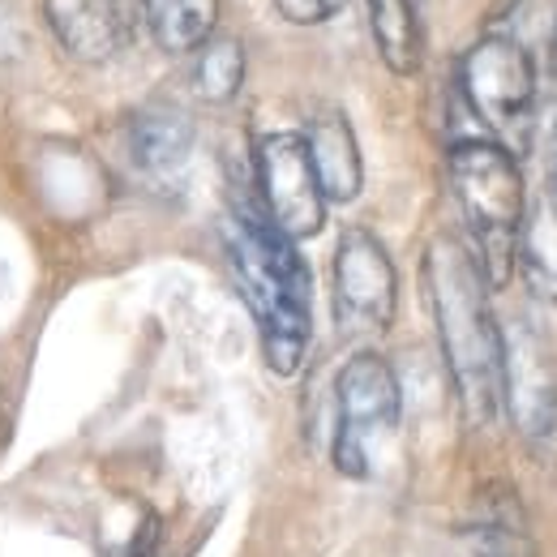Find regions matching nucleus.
<instances>
[{
    "instance_id": "1",
    "label": "nucleus",
    "mask_w": 557,
    "mask_h": 557,
    "mask_svg": "<svg viewBox=\"0 0 557 557\" xmlns=\"http://www.w3.org/2000/svg\"><path fill=\"white\" fill-rule=\"evenodd\" d=\"M424 296L463 417L488 424L506 404V339L488 305V283L463 240L437 236L424 249Z\"/></svg>"
},
{
    "instance_id": "2",
    "label": "nucleus",
    "mask_w": 557,
    "mask_h": 557,
    "mask_svg": "<svg viewBox=\"0 0 557 557\" xmlns=\"http://www.w3.org/2000/svg\"><path fill=\"white\" fill-rule=\"evenodd\" d=\"M223 236L236 283L262 335V356L278 377H292L305 364L313 335L309 267L296 253V240H287L258 202H236Z\"/></svg>"
},
{
    "instance_id": "3",
    "label": "nucleus",
    "mask_w": 557,
    "mask_h": 557,
    "mask_svg": "<svg viewBox=\"0 0 557 557\" xmlns=\"http://www.w3.org/2000/svg\"><path fill=\"white\" fill-rule=\"evenodd\" d=\"M450 189L463 210V223L472 232V258L485 275L488 292L506 287L519 267V245H523V172L515 154L493 138H463L446 154Z\"/></svg>"
},
{
    "instance_id": "4",
    "label": "nucleus",
    "mask_w": 557,
    "mask_h": 557,
    "mask_svg": "<svg viewBox=\"0 0 557 557\" xmlns=\"http://www.w3.org/2000/svg\"><path fill=\"white\" fill-rule=\"evenodd\" d=\"M459 90L497 146H506L510 154L528 150L536 121V61L519 39H476L459 61Z\"/></svg>"
},
{
    "instance_id": "5",
    "label": "nucleus",
    "mask_w": 557,
    "mask_h": 557,
    "mask_svg": "<svg viewBox=\"0 0 557 557\" xmlns=\"http://www.w3.org/2000/svg\"><path fill=\"white\" fill-rule=\"evenodd\" d=\"M404 417L399 377L377 351H356L335 382V468L364 481Z\"/></svg>"
},
{
    "instance_id": "6",
    "label": "nucleus",
    "mask_w": 557,
    "mask_h": 557,
    "mask_svg": "<svg viewBox=\"0 0 557 557\" xmlns=\"http://www.w3.org/2000/svg\"><path fill=\"white\" fill-rule=\"evenodd\" d=\"M399 305V275L386 245L348 227L335 249V326L344 339H377L391 331Z\"/></svg>"
},
{
    "instance_id": "7",
    "label": "nucleus",
    "mask_w": 557,
    "mask_h": 557,
    "mask_svg": "<svg viewBox=\"0 0 557 557\" xmlns=\"http://www.w3.org/2000/svg\"><path fill=\"white\" fill-rule=\"evenodd\" d=\"M258 207L287 240H309L326 223V198L313 176L309 150L300 134H267L253 146Z\"/></svg>"
},
{
    "instance_id": "8",
    "label": "nucleus",
    "mask_w": 557,
    "mask_h": 557,
    "mask_svg": "<svg viewBox=\"0 0 557 557\" xmlns=\"http://www.w3.org/2000/svg\"><path fill=\"white\" fill-rule=\"evenodd\" d=\"M57 44L82 65H103L134 44L138 0H44Z\"/></svg>"
},
{
    "instance_id": "9",
    "label": "nucleus",
    "mask_w": 557,
    "mask_h": 557,
    "mask_svg": "<svg viewBox=\"0 0 557 557\" xmlns=\"http://www.w3.org/2000/svg\"><path fill=\"white\" fill-rule=\"evenodd\" d=\"M506 404L532 442L557 437V386L545 369L541 348L528 335L506 344Z\"/></svg>"
},
{
    "instance_id": "10",
    "label": "nucleus",
    "mask_w": 557,
    "mask_h": 557,
    "mask_svg": "<svg viewBox=\"0 0 557 557\" xmlns=\"http://www.w3.org/2000/svg\"><path fill=\"white\" fill-rule=\"evenodd\" d=\"M300 138H305V150H309V163H313V176L322 185L326 207L360 198V189H364V159H360V146H356L348 116L344 112H318Z\"/></svg>"
},
{
    "instance_id": "11",
    "label": "nucleus",
    "mask_w": 557,
    "mask_h": 557,
    "mask_svg": "<svg viewBox=\"0 0 557 557\" xmlns=\"http://www.w3.org/2000/svg\"><path fill=\"white\" fill-rule=\"evenodd\" d=\"M129 150L146 176H176L194 150V121L172 103L141 108L129 125Z\"/></svg>"
},
{
    "instance_id": "12",
    "label": "nucleus",
    "mask_w": 557,
    "mask_h": 557,
    "mask_svg": "<svg viewBox=\"0 0 557 557\" xmlns=\"http://www.w3.org/2000/svg\"><path fill=\"white\" fill-rule=\"evenodd\" d=\"M364 9H369V30L386 70L412 77L424 61V26H420L417 0H364Z\"/></svg>"
},
{
    "instance_id": "13",
    "label": "nucleus",
    "mask_w": 557,
    "mask_h": 557,
    "mask_svg": "<svg viewBox=\"0 0 557 557\" xmlns=\"http://www.w3.org/2000/svg\"><path fill=\"white\" fill-rule=\"evenodd\" d=\"M150 39L168 57H194L219 22V0H138Z\"/></svg>"
},
{
    "instance_id": "14",
    "label": "nucleus",
    "mask_w": 557,
    "mask_h": 557,
    "mask_svg": "<svg viewBox=\"0 0 557 557\" xmlns=\"http://www.w3.org/2000/svg\"><path fill=\"white\" fill-rule=\"evenodd\" d=\"M245 82V48L236 35H210L194 52V95L207 103H227L236 99Z\"/></svg>"
},
{
    "instance_id": "15",
    "label": "nucleus",
    "mask_w": 557,
    "mask_h": 557,
    "mask_svg": "<svg viewBox=\"0 0 557 557\" xmlns=\"http://www.w3.org/2000/svg\"><path fill=\"white\" fill-rule=\"evenodd\" d=\"M468 541H472V557H532V541H528V528H523L515 497L485 506V515L476 519Z\"/></svg>"
},
{
    "instance_id": "16",
    "label": "nucleus",
    "mask_w": 557,
    "mask_h": 557,
    "mask_svg": "<svg viewBox=\"0 0 557 557\" xmlns=\"http://www.w3.org/2000/svg\"><path fill=\"white\" fill-rule=\"evenodd\" d=\"M348 0H275V9L292 26H322L331 22Z\"/></svg>"
},
{
    "instance_id": "17",
    "label": "nucleus",
    "mask_w": 557,
    "mask_h": 557,
    "mask_svg": "<svg viewBox=\"0 0 557 557\" xmlns=\"http://www.w3.org/2000/svg\"><path fill=\"white\" fill-rule=\"evenodd\" d=\"M545 189H549V214H554L557 227V121L549 129V163H545Z\"/></svg>"
},
{
    "instance_id": "18",
    "label": "nucleus",
    "mask_w": 557,
    "mask_h": 557,
    "mask_svg": "<svg viewBox=\"0 0 557 557\" xmlns=\"http://www.w3.org/2000/svg\"><path fill=\"white\" fill-rule=\"evenodd\" d=\"M554 77H557V26H554Z\"/></svg>"
}]
</instances>
